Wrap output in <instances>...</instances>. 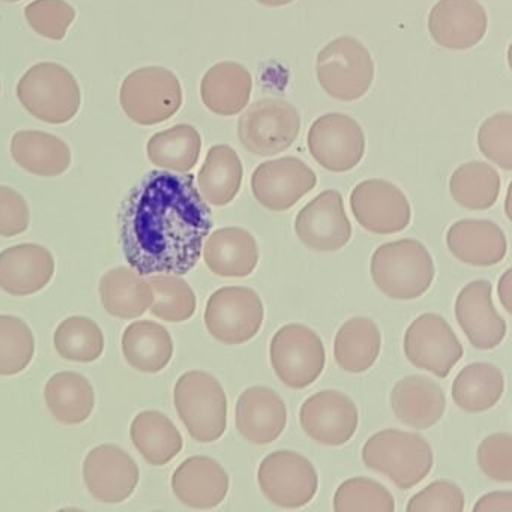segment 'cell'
<instances>
[{
  "instance_id": "1",
  "label": "cell",
  "mask_w": 512,
  "mask_h": 512,
  "mask_svg": "<svg viewBox=\"0 0 512 512\" xmlns=\"http://www.w3.org/2000/svg\"><path fill=\"white\" fill-rule=\"evenodd\" d=\"M212 226L211 209L190 173H148L119 214L125 260L140 275L188 274L199 262Z\"/></svg>"
},
{
  "instance_id": "2",
  "label": "cell",
  "mask_w": 512,
  "mask_h": 512,
  "mask_svg": "<svg viewBox=\"0 0 512 512\" xmlns=\"http://www.w3.org/2000/svg\"><path fill=\"white\" fill-rule=\"evenodd\" d=\"M433 257L416 239L380 245L371 257V277L380 292L397 301H412L430 289Z\"/></svg>"
},
{
  "instance_id": "3",
  "label": "cell",
  "mask_w": 512,
  "mask_h": 512,
  "mask_svg": "<svg viewBox=\"0 0 512 512\" xmlns=\"http://www.w3.org/2000/svg\"><path fill=\"white\" fill-rule=\"evenodd\" d=\"M362 461L368 469L388 476L400 490H409L433 469V451L421 434L383 430L364 443Z\"/></svg>"
},
{
  "instance_id": "4",
  "label": "cell",
  "mask_w": 512,
  "mask_h": 512,
  "mask_svg": "<svg viewBox=\"0 0 512 512\" xmlns=\"http://www.w3.org/2000/svg\"><path fill=\"white\" fill-rule=\"evenodd\" d=\"M17 97L34 118L52 125L70 122L82 103L76 77L53 62H43L26 71L17 85Z\"/></svg>"
},
{
  "instance_id": "5",
  "label": "cell",
  "mask_w": 512,
  "mask_h": 512,
  "mask_svg": "<svg viewBox=\"0 0 512 512\" xmlns=\"http://www.w3.org/2000/svg\"><path fill=\"white\" fill-rule=\"evenodd\" d=\"M175 406L188 433L197 442H215L226 431V392L221 383L205 371H188L179 377Z\"/></svg>"
},
{
  "instance_id": "6",
  "label": "cell",
  "mask_w": 512,
  "mask_h": 512,
  "mask_svg": "<svg viewBox=\"0 0 512 512\" xmlns=\"http://www.w3.org/2000/svg\"><path fill=\"white\" fill-rule=\"evenodd\" d=\"M119 100L131 121L152 127L169 121L181 109V83L167 68H140L122 83Z\"/></svg>"
},
{
  "instance_id": "7",
  "label": "cell",
  "mask_w": 512,
  "mask_h": 512,
  "mask_svg": "<svg viewBox=\"0 0 512 512\" xmlns=\"http://www.w3.org/2000/svg\"><path fill=\"white\" fill-rule=\"evenodd\" d=\"M316 74L329 97L349 103L367 94L374 79V62L364 44L340 37L320 50Z\"/></svg>"
},
{
  "instance_id": "8",
  "label": "cell",
  "mask_w": 512,
  "mask_h": 512,
  "mask_svg": "<svg viewBox=\"0 0 512 512\" xmlns=\"http://www.w3.org/2000/svg\"><path fill=\"white\" fill-rule=\"evenodd\" d=\"M301 131V116L289 101L265 98L251 104L238 122L242 146L251 154L272 157L289 149Z\"/></svg>"
},
{
  "instance_id": "9",
  "label": "cell",
  "mask_w": 512,
  "mask_h": 512,
  "mask_svg": "<svg viewBox=\"0 0 512 512\" xmlns=\"http://www.w3.org/2000/svg\"><path fill=\"white\" fill-rule=\"evenodd\" d=\"M269 358L284 385L304 389L313 385L325 368V346L313 329L292 323L275 332Z\"/></svg>"
},
{
  "instance_id": "10",
  "label": "cell",
  "mask_w": 512,
  "mask_h": 512,
  "mask_svg": "<svg viewBox=\"0 0 512 512\" xmlns=\"http://www.w3.org/2000/svg\"><path fill=\"white\" fill-rule=\"evenodd\" d=\"M265 317L262 299L248 287H223L212 293L205 310L209 334L224 344L247 343L259 334Z\"/></svg>"
},
{
  "instance_id": "11",
  "label": "cell",
  "mask_w": 512,
  "mask_h": 512,
  "mask_svg": "<svg viewBox=\"0 0 512 512\" xmlns=\"http://www.w3.org/2000/svg\"><path fill=\"white\" fill-rule=\"evenodd\" d=\"M257 482L269 502L287 509L308 505L319 488L313 463L295 451H275L263 458Z\"/></svg>"
},
{
  "instance_id": "12",
  "label": "cell",
  "mask_w": 512,
  "mask_h": 512,
  "mask_svg": "<svg viewBox=\"0 0 512 512\" xmlns=\"http://www.w3.org/2000/svg\"><path fill=\"white\" fill-rule=\"evenodd\" d=\"M404 353L416 368L445 379L463 356V346L442 316L425 313L407 328Z\"/></svg>"
},
{
  "instance_id": "13",
  "label": "cell",
  "mask_w": 512,
  "mask_h": 512,
  "mask_svg": "<svg viewBox=\"0 0 512 512\" xmlns=\"http://www.w3.org/2000/svg\"><path fill=\"white\" fill-rule=\"evenodd\" d=\"M307 143L316 163L334 173L355 169L365 154V136L361 125L340 113L316 119L308 131Z\"/></svg>"
},
{
  "instance_id": "14",
  "label": "cell",
  "mask_w": 512,
  "mask_h": 512,
  "mask_svg": "<svg viewBox=\"0 0 512 512\" xmlns=\"http://www.w3.org/2000/svg\"><path fill=\"white\" fill-rule=\"evenodd\" d=\"M350 208L356 221L367 232L392 235L410 224V203L397 185L383 179H370L353 188Z\"/></svg>"
},
{
  "instance_id": "15",
  "label": "cell",
  "mask_w": 512,
  "mask_h": 512,
  "mask_svg": "<svg viewBox=\"0 0 512 512\" xmlns=\"http://www.w3.org/2000/svg\"><path fill=\"white\" fill-rule=\"evenodd\" d=\"M316 184V173L295 157L266 161L254 170L251 178L257 202L274 212L293 208Z\"/></svg>"
},
{
  "instance_id": "16",
  "label": "cell",
  "mask_w": 512,
  "mask_h": 512,
  "mask_svg": "<svg viewBox=\"0 0 512 512\" xmlns=\"http://www.w3.org/2000/svg\"><path fill=\"white\" fill-rule=\"evenodd\" d=\"M295 232L314 251H338L352 238V226L337 190H326L299 212Z\"/></svg>"
},
{
  "instance_id": "17",
  "label": "cell",
  "mask_w": 512,
  "mask_h": 512,
  "mask_svg": "<svg viewBox=\"0 0 512 512\" xmlns=\"http://www.w3.org/2000/svg\"><path fill=\"white\" fill-rule=\"evenodd\" d=\"M304 433L326 446L349 442L358 430L356 404L340 391L317 392L304 401L299 413Z\"/></svg>"
},
{
  "instance_id": "18",
  "label": "cell",
  "mask_w": 512,
  "mask_h": 512,
  "mask_svg": "<svg viewBox=\"0 0 512 512\" xmlns=\"http://www.w3.org/2000/svg\"><path fill=\"white\" fill-rule=\"evenodd\" d=\"M89 493L103 503L127 500L139 484L140 472L130 454L115 445L92 449L83 464Z\"/></svg>"
},
{
  "instance_id": "19",
  "label": "cell",
  "mask_w": 512,
  "mask_h": 512,
  "mask_svg": "<svg viewBox=\"0 0 512 512\" xmlns=\"http://www.w3.org/2000/svg\"><path fill=\"white\" fill-rule=\"evenodd\" d=\"M485 8L478 0H439L428 17V31L443 49L467 50L487 32Z\"/></svg>"
},
{
  "instance_id": "20",
  "label": "cell",
  "mask_w": 512,
  "mask_h": 512,
  "mask_svg": "<svg viewBox=\"0 0 512 512\" xmlns=\"http://www.w3.org/2000/svg\"><path fill=\"white\" fill-rule=\"evenodd\" d=\"M458 325L476 349H496L506 335V323L491 298V284L476 280L464 286L455 301Z\"/></svg>"
},
{
  "instance_id": "21",
  "label": "cell",
  "mask_w": 512,
  "mask_h": 512,
  "mask_svg": "<svg viewBox=\"0 0 512 512\" xmlns=\"http://www.w3.org/2000/svg\"><path fill=\"white\" fill-rule=\"evenodd\" d=\"M239 434L254 445H269L283 433L287 409L283 398L266 388L251 386L239 395L235 409Z\"/></svg>"
},
{
  "instance_id": "22",
  "label": "cell",
  "mask_w": 512,
  "mask_h": 512,
  "mask_svg": "<svg viewBox=\"0 0 512 512\" xmlns=\"http://www.w3.org/2000/svg\"><path fill=\"white\" fill-rule=\"evenodd\" d=\"M229 475L214 458L191 457L173 473L172 488L184 505L194 509H212L229 493Z\"/></svg>"
},
{
  "instance_id": "23",
  "label": "cell",
  "mask_w": 512,
  "mask_h": 512,
  "mask_svg": "<svg viewBox=\"0 0 512 512\" xmlns=\"http://www.w3.org/2000/svg\"><path fill=\"white\" fill-rule=\"evenodd\" d=\"M55 274L49 250L37 244H20L0 253V289L14 296L43 290Z\"/></svg>"
},
{
  "instance_id": "24",
  "label": "cell",
  "mask_w": 512,
  "mask_h": 512,
  "mask_svg": "<svg viewBox=\"0 0 512 512\" xmlns=\"http://www.w3.org/2000/svg\"><path fill=\"white\" fill-rule=\"evenodd\" d=\"M202 251L206 266L218 277H248L259 263L256 239L241 227L215 230L208 235Z\"/></svg>"
},
{
  "instance_id": "25",
  "label": "cell",
  "mask_w": 512,
  "mask_h": 512,
  "mask_svg": "<svg viewBox=\"0 0 512 512\" xmlns=\"http://www.w3.org/2000/svg\"><path fill=\"white\" fill-rule=\"evenodd\" d=\"M449 251L461 262L472 266L497 265L506 256V236L493 221L461 220L446 233Z\"/></svg>"
},
{
  "instance_id": "26",
  "label": "cell",
  "mask_w": 512,
  "mask_h": 512,
  "mask_svg": "<svg viewBox=\"0 0 512 512\" xmlns=\"http://www.w3.org/2000/svg\"><path fill=\"white\" fill-rule=\"evenodd\" d=\"M391 407L398 421L416 430L433 427L445 413L442 388L424 376H407L395 383Z\"/></svg>"
},
{
  "instance_id": "27",
  "label": "cell",
  "mask_w": 512,
  "mask_h": 512,
  "mask_svg": "<svg viewBox=\"0 0 512 512\" xmlns=\"http://www.w3.org/2000/svg\"><path fill=\"white\" fill-rule=\"evenodd\" d=\"M253 89L250 71L236 62L209 68L200 85L202 101L218 116H235L248 106Z\"/></svg>"
},
{
  "instance_id": "28",
  "label": "cell",
  "mask_w": 512,
  "mask_h": 512,
  "mask_svg": "<svg viewBox=\"0 0 512 512\" xmlns=\"http://www.w3.org/2000/svg\"><path fill=\"white\" fill-rule=\"evenodd\" d=\"M14 161L32 175L53 178L71 166L70 146L44 131H19L11 140Z\"/></svg>"
},
{
  "instance_id": "29",
  "label": "cell",
  "mask_w": 512,
  "mask_h": 512,
  "mask_svg": "<svg viewBox=\"0 0 512 512\" xmlns=\"http://www.w3.org/2000/svg\"><path fill=\"white\" fill-rule=\"evenodd\" d=\"M101 302L110 316L136 319L151 308L154 301L151 284L134 269L115 268L100 281Z\"/></svg>"
},
{
  "instance_id": "30",
  "label": "cell",
  "mask_w": 512,
  "mask_h": 512,
  "mask_svg": "<svg viewBox=\"0 0 512 512\" xmlns=\"http://www.w3.org/2000/svg\"><path fill=\"white\" fill-rule=\"evenodd\" d=\"M242 175L244 169L235 149L229 145L212 146L197 176L200 194L209 205H229L241 190Z\"/></svg>"
},
{
  "instance_id": "31",
  "label": "cell",
  "mask_w": 512,
  "mask_h": 512,
  "mask_svg": "<svg viewBox=\"0 0 512 512\" xmlns=\"http://www.w3.org/2000/svg\"><path fill=\"white\" fill-rule=\"evenodd\" d=\"M382 349V335L376 323L367 317L347 320L335 335V362L341 370L364 373L373 367Z\"/></svg>"
},
{
  "instance_id": "32",
  "label": "cell",
  "mask_w": 512,
  "mask_h": 512,
  "mask_svg": "<svg viewBox=\"0 0 512 512\" xmlns=\"http://www.w3.org/2000/svg\"><path fill=\"white\" fill-rule=\"evenodd\" d=\"M122 350L131 367L142 373H160L173 356V340L164 326L134 322L125 329Z\"/></svg>"
},
{
  "instance_id": "33",
  "label": "cell",
  "mask_w": 512,
  "mask_h": 512,
  "mask_svg": "<svg viewBox=\"0 0 512 512\" xmlns=\"http://www.w3.org/2000/svg\"><path fill=\"white\" fill-rule=\"evenodd\" d=\"M130 433L137 451L154 466L169 463L178 457L184 446L176 425L164 413L155 410L139 413L131 424Z\"/></svg>"
},
{
  "instance_id": "34",
  "label": "cell",
  "mask_w": 512,
  "mask_h": 512,
  "mask_svg": "<svg viewBox=\"0 0 512 512\" xmlns=\"http://www.w3.org/2000/svg\"><path fill=\"white\" fill-rule=\"evenodd\" d=\"M47 407L62 424H82L91 416L95 394L91 383L79 373L55 374L44 389Z\"/></svg>"
},
{
  "instance_id": "35",
  "label": "cell",
  "mask_w": 512,
  "mask_h": 512,
  "mask_svg": "<svg viewBox=\"0 0 512 512\" xmlns=\"http://www.w3.org/2000/svg\"><path fill=\"white\" fill-rule=\"evenodd\" d=\"M503 389L505 377L500 368L487 362H473L455 377L452 398L466 412H485L499 403Z\"/></svg>"
},
{
  "instance_id": "36",
  "label": "cell",
  "mask_w": 512,
  "mask_h": 512,
  "mask_svg": "<svg viewBox=\"0 0 512 512\" xmlns=\"http://www.w3.org/2000/svg\"><path fill=\"white\" fill-rule=\"evenodd\" d=\"M202 137L191 125H176L149 139L148 157L154 166L169 172L187 173L196 167Z\"/></svg>"
},
{
  "instance_id": "37",
  "label": "cell",
  "mask_w": 512,
  "mask_h": 512,
  "mask_svg": "<svg viewBox=\"0 0 512 512\" xmlns=\"http://www.w3.org/2000/svg\"><path fill=\"white\" fill-rule=\"evenodd\" d=\"M449 193L463 208L485 211L499 199V173L482 161L461 164L449 179Z\"/></svg>"
},
{
  "instance_id": "38",
  "label": "cell",
  "mask_w": 512,
  "mask_h": 512,
  "mask_svg": "<svg viewBox=\"0 0 512 512\" xmlns=\"http://www.w3.org/2000/svg\"><path fill=\"white\" fill-rule=\"evenodd\" d=\"M55 347L67 361L94 362L103 355V331L88 317H70L56 329Z\"/></svg>"
},
{
  "instance_id": "39",
  "label": "cell",
  "mask_w": 512,
  "mask_h": 512,
  "mask_svg": "<svg viewBox=\"0 0 512 512\" xmlns=\"http://www.w3.org/2000/svg\"><path fill=\"white\" fill-rule=\"evenodd\" d=\"M154 293L151 313L166 322H185L196 311V295L187 281L178 275L158 274L149 280Z\"/></svg>"
},
{
  "instance_id": "40",
  "label": "cell",
  "mask_w": 512,
  "mask_h": 512,
  "mask_svg": "<svg viewBox=\"0 0 512 512\" xmlns=\"http://www.w3.org/2000/svg\"><path fill=\"white\" fill-rule=\"evenodd\" d=\"M31 328L19 317L0 316V376H16L34 358Z\"/></svg>"
},
{
  "instance_id": "41",
  "label": "cell",
  "mask_w": 512,
  "mask_h": 512,
  "mask_svg": "<svg viewBox=\"0 0 512 512\" xmlns=\"http://www.w3.org/2000/svg\"><path fill=\"white\" fill-rule=\"evenodd\" d=\"M337 512H392L395 500L388 488L368 478H352L338 487L334 496Z\"/></svg>"
},
{
  "instance_id": "42",
  "label": "cell",
  "mask_w": 512,
  "mask_h": 512,
  "mask_svg": "<svg viewBox=\"0 0 512 512\" xmlns=\"http://www.w3.org/2000/svg\"><path fill=\"white\" fill-rule=\"evenodd\" d=\"M25 16L38 35L62 41L76 19V10L65 0H35L26 7Z\"/></svg>"
},
{
  "instance_id": "43",
  "label": "cell",
  "mask_w": 512,
  "mask_h": 512,
  "mask_svg": "<svg viewBox=\"0 0 512 512\" xmlns=\"http://www.w3.org/2000/svg\"><path fill=\"white\" fill-rule=\"evenodd\" d=\"M478 145L484 157L509 172L512 169V115L497 113L479 128Z\"/></svg>"
},
{
  "instance_id": "44",
  "label": "cell",
  "mask_w": 512,
  "mask_h": 512,
  "mask_svg": "<svg viewBox=\"0 0 512 512\" xmlns=\"http://www.w3.org/2000/svg\"><path fill=\"white\" fill-rule=\"evenodd\" d=\"M478 464L482 472L497 482L512 481V437L496 433L485 437L478 448Z\"/></svg>"
},
{
  "instance_id": "45",
  "label": "cell",
  "mask_w": 512,
  "mask_h": 512,
  "mask_svg": "<svg viewBox=\"0 0 512 512\" xmlns=\"http://www.w3.org/2000/svg\"><path fill=\"white\" fill-rule=\"evenodd\" d=\"M464 503V493L457 484L451 481H434L416 493L407 503L406 509L409 512H460L464 509Z\"/></svg>"
},
{
  "instance_id": "46",
  "label": "cell",
  "mask_w": 512,
  "mask_h": 512,
  "mask_svg": "<svg viewBox=\"0 0 512 512\" xmlns=\"http://www.w3.org/2000/svg\"><path fill=\"white\" fill-rule=\"evenodd\" d=\"M29 227V208L25 197L0 185V236L13 238Z\"/></svg>"
},
{
  "instance_id": "47",
  "label": "cell",
  "mask_w": 512,
  "mask_h": 512,
  "mask_svg": "<svg viewBox=\"0 0 512 512\" xmlns=\"http://www.w3.org/2000/svg\"><path fill=\"white\" fill-rule=\"evenodd\" d=\"M475 512L490 511H512V493L511 491H494V493L485 494L478 503L473 506Z\"/></svg>"
},
{
  "instance_id": "48",
  "label": "cell",
  "mask_w": 512,
  "mask_h": 512,
  "mask_svg": "<svg viewBox=\"0 0 512 512\" xmlns=\"http://www.w3.org/2000/svg\"><path fill=\"white\" fill-rule=\"evenodd\" d=\"M511 272V269H508L499 280V299L508 313L512 311Z\"/></svg>"
},
{
  "instance_id": "49",
  "label": "cell",
  "mask_w": 512,
  "mask_h": 512,
  "mask_svg": "<svg viewBox=\"0 0 512 512\" xmlns=\"http://www.w3.org/2000/svg\"><path fill=\"white\" fill-rule=\"evenodd\" d=\"M259 4L265 5V7L278 8L284 7V5L292 4L293 0H257Z\"/></svg>"
},
{
  "instance_id": "50",
  "label": "cell",
  "mask_w": 512,
  "mask_h": 512,
  "mask_svg": "<svg viewBox=\"0 0 512 512\" xmlns=\"http://www.w3.org/2000/svg\"><path fill=\"white\" fill-rule=\"evenodd\" d=\"M5 2H19V0H5Z\"/></svg>"
}]
</instances>
